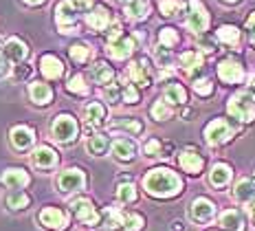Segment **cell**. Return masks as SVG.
Returning a JSON list of instances; mask_svg holds the SVG:
<instances>
[{"instance_id":"5bb4252c","label":"cell","mask_w":255,"mask_h":231,"mask_svg":"<svg viewBox=\"0 0 255 231\" xmlns=\"http://www.w3.org/2000/svg\"><path fill=\"white\" fill-rule=\"evenodd\" d=\"M33 130L26 126H15L11 130V143L15 150H26L31 148V143H33Z\"/></svg>"},{"instance_id":"44dd1931","label":"cell","mask_w":255,"mask_h":231,"mask_svg":"<svg viewBox=\"0 0 255 231\" xmlns=\"http://www.w3.org/2000/svg\"><path fill=\"white\" fill-rule=\"evenodd\" d=\"M86 22L93 26V29H97V31H104V29H108V22H110V11L106 7H97L95 11H90L88 13V18H86Z\"/></svg>"},{"instance_id":"4dcf8cb0","label":"cell","mask_w":255,"mask_h":231,"mask_svg":"<svg viewBox=\"0 0 255 231\" xmlns=\"http://www.w3.org/2000/svg\"><path fill=\"white\" fill-rule=\"evenodd\" d=\"M106 150H108V137H106V134H95V137L88 139V152L90 154L102 157Z\"/></svg>"},{"instance_id":"7dc6e473","label":"cell","mask_w":255,"mask_h":231,"mask_svg":"<svg viewBox=\"0 0 255 231\" xmlns=\"http://www.w3.org/2000/svg\"><path fill=\"white\" fill-rule=\"evenodd\" d=\"M119 37H121V24L115 22V24L108 29V44H110V42H115V40H119Z\"/></svg>"},{"instance_id":"30bf717a","label":"cell","mask_w":255,"mask_h":231,"mask_svg":"<svg viewBox=\"0 0 255 231\" xmlns=\"http://www.w3.org/2000/svg\"><path fill=\"white\" fill-rule=\"evenodd\" d=\"M216 214V207L211 201H207V198H196L194 203H191V218L196 220V223H209L211 218H214Z\"/></svg>"},{"instance_id":"f35d334b","label":"cell","mask_w":255,"mask_h":231,"mask_svg":"<svg viewBox=\"0 0 255 231\" xmlns=\"http://www.w3.org/2000/svg\"><path fill=\"white\" fill-rule=\"evenodd\" d=\"M158 7H161L163 15H174L183 9V2L180 0H158Z\"/></svg>"},{"instance_id":"d4e9b609","label":"cell","mask_w":255,"mask_h":231,"mask_svg":"<svg viewBox=\"0 0 255 231\" xmlns=\"http://www.w3.org/2000/svg\"><path fill=\"white\" fill-rule=\"evenodd\" d=\"M29 95H31V99L35 101V104H40V106H44V104H49V99H51V88L46 84H42V82H33L29 86Z\"/></svg>"},{"instance_id":"7bdbcfd3","label":"cell","mask_w":255,"mask_h":231,"mask_svg":"<svg viewBox=\"0 0 255 231\" xmlns=\"http://www.w3.org/2000/svg\"><path fill=\"white\" fill-rule=\"evenodd\" d=\"M194 90L198 95H203V97H207V95L214 93V84H211L209 79H198V82L194 84Z\"/></svg>"},{"instance_id":"d590c367","label":"cell","mask_w":255,"mask_h":231,"mask_svg":"<svg viewBox=\"0 0 255 231\" xmlns=\"http://www.w3.org/2000/svg\"><path fill=\"white\" fill-rule=\"evenodd\" d=\"M158 42H161V46H165V49H172V46L178 44V33L174 29H163L161 33H158Z\"/></svg>"},{"instance_id":"ba28073f","label":"cell","mask_w":255,"mask_h":231,"mask_svg":"<svg viewBox=\"0 0 255 231\" xmlns=\"http://www.w3.org/2000/svg\"><path fill=\"white\" fill-rule=\"evenodd\" d=\"M218 75H220V79H222V82H227V84H238V82H242V77H244L242 64L236 62V60H225V62H220V66H218Z\"/></svg>"},{"instance_id":"f1b7e54d","label":"cell","mask_w":255,"mask_h":231,"mask_svg":"<svg viewBox=\"0 0 255 231\" xmlns=\"http://www.w3.org/2000/svg\"><path fill=\"white\" fill-rule=\"evenodd\" d=\"M233 196H236L238 201H242V203L251 201V198L255 196V181L253 179H242L236 185V190H233Z\"/></svg>"},{"instance_id":"60d3db41","label":"cell","mask_w":255,"mask_h":231,"mask_svg":"<svg viewBox=\"0 0 255 231\" xmlns=\"http://www.w3.org/2000/svg\"><path fill=\"white\" fill-rule=\"evenodd\" d=\"M115 126L117 128H124V130H130L134 134H139L143 130V126L139 121H134V119H119V121H115Z\"/></svg>"},{"instance_id":"3957f363","label":"cell","mask_w":255,"mask_h":231,"mask_svg":"<svg viewBox=\"0 0 255 231\" xmlns=\"http://www.w3.org/2000/svg\"><path fill=\"white\" fill-rule=\"evenodd\" d=\"M233 132H236V126H233L231 121L216 119L205 128V139H207V143H211V146H220V143L229 141L233 137Z\"/></svg>"},{"instance_id":"ab89813d","label":"cell","mask_w":255,"mask_h":231,"mask_svg":"<svg viewBox=\"0 0 255 231\" xmlns=\"http://www.w3.org/2000/svg\"><path fill=\"white\" fill-rule=\"evenodd\" d=\"M66 88L71 90V93H75V95H88V86H86V82H84L82 75H75V77H71V82H68Z\"/></svg>"},{"instance_id":"f6af8a7d","label":"cell","mask_w":255,"mask_h":231,"mask_svg":"<svg viewBox=\"0 0 255 231\" xmlns=\"http://www.w3.org/2000/svg\"><path fill=\"white\" fill-rule=\"evenodd\" d=\"M156 62L161 64V66H169V64H172L169 49H165V46H158V49H156Z\"/></svg>"},{"instance_id":"d6986e66","label":"cell","mask_w":255,"mask_h":231,"mask_svg":"<svg viewBox=\"0 0 255 231\" xmlns=\"http://www.w3.org/2000/svg\"><path fill=\"white\" fill-rule=\"evenodd\" d=\"M4 55L11 62L18 64L20 60L26 57V44L22 40H18V37H11V40H7V44H4Z\"/></svg>"},{"instance_id":"8d00e7d4","label":"cell","mask_w":255,"mask_h":231,"mask_svg":"<svg viewBox=\"0 0 255 231\" xmlns=\"http://www.w3.org/2000/svg\"><path fill=\"white\" fill-rule=\"evenodd\" d=\"M68 55H71V60L75 64H84L88 60V55H90V49L88 46H84V44H75V46H71Z\"/></svg>"},{"instance_id":"db71d44e","label":"cell","mask_w":255,"mask_h":231,"mask_svg":"<svg viewBox=\"0 0 255 231\" xmlns=\"http://www.w3.org/2000/svg\"><path fill=\"white\" fill-rule=\"evenodd\" d=\"M26 4H40V2H44V0H24Z\"/></svg>"},{"instance_id":"74e56055","label":"cell","mask_w":255,"mask_h":231,"mask_svg":"<svg viewBox=\"0 0 255 231\" xmlns=\"http://www.w3.org/2000/svg\"><path fill=\"white\" fill-rule=\"evenodd\" d=\"M152 117L156 121H165L172 117V108L169 106H165V101H156V104L152 106Z\"/></svg>"},{"instance_id":"f546056e","label":"cell","mask_w":255,"mask_h":231,"mask_svg":"<svg viewBox=\"0 0 255 231\" xmlns=\"http://www.w3.org/2000/svg\"><path fill=\"white\" fill-rule=\"evenodd\" d=\"M218 40L225 42V44H229V46H236L238 42H240V31L231 24H225V26L218 29Z\"/></svg>"},{"instance_id":"484cf974","label":"cell","mask_w":255,"mask_h":231,"mask_svg":"<svg viewBox=\"0 0 255 231\" xmlns=\"http://www.w3.org/2000/svg\"><path fill=\"white\" fill-rule=\"evenodd\" d=\"M209 181H211V185H216V187L227 185V183L231 181V168L225 163L214 165V170H211V174H209Z\"/></svg>"},{"instance_id":"ffe728a7","label":"cell","mask_w":255,"mask_h":231,"mask_svg":"<svg viewBox=\"0 0 255 231\" xmlns=\"http://www.w3.org/2000/svg\"><path fill=\"white\" fill-rule=\"evenodd\" d=\"M33 163L38 165V168H42V170H49V168H53V165L57 163V154L53 152L51 148L42 146V148H38L33 152Z\"/></svg>"},{"instance_id":"f5cc1de1","label":"cell","mask_w":255,"mask_h":231,"mask_svg":"<svg viewBox=\"0 0 255 231\" xmlns=\"http://www.w3.org/2000/svg\"><path fill=\"white\" fill-rule=\"evenodd\" d=\"M4 71V57H2V53H0V73Z\"/></svg>"},{"instance_id":"ac0fdd59","label":"cell","mask_w":255,"mask_h":231,"mask_svg":"<svg viewBox=\"0 0 255 231\" xmlns=\"http://www.w3.org/2000/svg\"><path fill=\"white\" fill-rule=\"evenodd\" d=\"M220 225H222V229H227V231H242L244 218L238 209H227V212L220 216Z\"/></svg>"},{"instance_id":"603a6c76","label":"cell","mask_w":255,"mask_h":231,"mask_svg":"<svg viewBox=\"0 0 255 231\" xmlns=\"http://www.w3.org/2000/svg\"><path fill=\"white\" fill-rule=\"evenodd\" d=\"M90 77H93L95 84H110V79L115 77V73L106 62H97L93 68H90Z\"/></svg>"},{"instance_id":"52a82bcc","label":"cell","mask_w":255,"mask_h":231,"mask_svg":"<svg viewBox=\"0 0 255 231\" xmlns=\"http://www.w3.org/2000/svg\"><path fill=\"white\" fill-rule=\"evenodd\" d=\"M84 183H86L84 172L73 168V170H66V172H62L60 174V179H57V187H60V192H79L84 187Z\"/></svg>"},{"instance_id":"7c38bea8","label":"cell","mask_w":255,"mask_h":231,"mask_svg":"<svg viewBox=\"0 0 255 231\" xmlns=\"http://www.w3.org/2000/svg\"><path fill=\"white\" fill-rule=\"evenodd\" d=\"M132 51H134V40L132 37H119V40L108 44V53L115 60H126V57L132 55Z\"/></svg>"},{"instance_id":"680465c9","label":"cell","mask_w":255,"mask_h":231,"mask_svg":"<svg viewBox=\"0 0 255 231\" xmlns=\"http://www.w3.org/2000/svg\"><path fill=\"white\" fill-rule=\"evenodd\" d=\"M126 2H128V0H126Z\"/></svg>"},{"instance_id":"816d5d0a","label":"cell","mask_w":255,"mask_h":231,"mask_svg":"<svg viewBox=\"0 0 255 231\" xmlns=\"http://www.w3.org/2000/svg\"><path fill=\"white\" fill-rule=\"evenodd\" d=\"M185 227H183V223H174L172 225V231H183Z\"/></svg>"},{"instance_id":"8fae6325","label":"cell","mask_w":255,"mask_h":231,"mask_svg":"<svg viewBox=\"0 0 255 231\" xmlns=\"http://www.w3.org/2000/svg\"><path fill=\"white\" fill-rule=\"evenodd\" d=\"M128 75H130L132 82L139 84V86H150L152 84L150 64H147V60H141V62L130 64V68H128Z\"/></svg>"},{"instance_id":"cb8c5ba5","label":"cell","mask_w":255,"mask_h":231,"mask_svg":"<svg viewBox=\"0 0 255 231\" xmlns=\"http://www.w3.org/2000/svg\"><path fill=\"white\" fill-rule=\"evenodd\" d=\"M84 115H86L90 126H102L106 119V108L102 104H97V101H90L86 108H84Z\"/></svg>"},{"instance_id":"7a4b0ae2","label":"cell","mask_w":255,"mask_h":231,"mask_svg":"<svg viewBox=\"0 0 255 231\" xmlns=\"http://www.w3.org/2000/svg\"><path fill=\"white\" fill-rule=\"evenodd\" d=\"M229 112L240 121L255 119V97L251 93H238L229 101Z\"/></svg>"},{"instance_id":"5b68a950","label":"cell","mask_w":255,"mask_h":231,"mask_svg":"<svg viewBox=\"0 0 255 231\" xmlns=\"http://www.w3.org/2000/svg\"><path fill=\"white\" fill-rule=\"evenodd\" d=\"M185 24H187V29L194 31V33H203L207 26H209V15H207V9L203 7V2L191 0V2H189V13H187Z\"/></svg>"},{"instance_id":"681fc988","label":"cell","mask_w":255,"mask_h":231,"mask_svg":"<svg viewBox=\"0 0 255 231\" xmlns=\"http://www.w3.org/2000/svg\"><path fill=\"white\" fill-rule=\"evenodd\" d=\"M247 29L251 31V40H253V44H255V13L247 20Z\"/></svg>"},{"instance_id":"1f68e13d","label":"cell","mask_w":255,"mask_h":231,"mask_svg":"<svg viewBox=\"0 0 255 231\" xmlns=\"http://www.w3.org/2000/svg\"><path fill=\"white\" fill-rule=\"evenodd\" d=\"M165 101L167 104H185V101H187L185 88L178 86V84H169L165 88Z\"/></svg>"},{"instance_id":"8992f818","label":"cell","mask_w":255,"mask_h":231,"mask_svg":"<svg viewBox=\"0 0 255 231\" xmlns=\"http://www.w3.org/2000/svg\"><path fill=\"white\" fill-rule=\"evenodd\" d=\"M71 212L75 214L84 225H99L102 223V218H99V214L95 212L93 203H90L88 198H75V201L71 203Z\"/></svg>"},{"instance_id":"836d02e7","label":"cell","mask_w":255,"mask_h":231,"mask_svg":"<svg viewBox=\"0 0 255 231\" xmlns=\"http://www.w3.org/2000/svg\"><path fill=\"white\" fill-rule=\"evenodd\" d=\"M117 196H119L121 203H134L136 201V187L132 183H121L119 190H117Z\"/></svg>"},{"instance_id":"277c9868","label":"cell","mask_w":255,"mask_h":231,"mask_svg":"<svg viewBox=\"0 0 255 231\" xmlns=\"http://www.w3.org/2000/svg\"><path fill=\"white\" fill-rule=\"evenodd\" d=\"M77 132H79L77 121L73 119L71 115H60L55 121H53V126H51V134H53V139H57L60 143H68V141H73V139L77 137Z\"/></svg>"},{"instance_id":"6da1fadb","label":"cell","mask_w":255,"mask_h":231,"mask_svg":"<svg viewBox=\"0 0 255 231\" xmlns=\"http://www.w3.org/2000/svg\"><path fill=\"white\" fill-rule=\"evenodd\" d=\"M143 187L150 196L156 198H172L183 190V183L172 170L167 168H156L143 179Z\"/></svg>"},{"instance_id":"9f6ffc18","label":"cell","mask_w":255,"mask_h":231,"mask_svg":"<svg viewBox=\"0 0 255 231\" xmlns=\"http://www.w3.org/2000/svg\"><path fill=\"white\" fill-rule=\"evenodd\" d=\"M229 2H236V0H229Z\"/></svg>"},{"instance_id":"4316f807","label":"cell","mask_w":255,"mask_h":231,"mask_svg":"<svg viewBox=\"0 0 255 231\" xmlns=\"http://www.w3.org/2000/svg\"><path fill=\"white\" fill-rule=\"evenodd\" d=\"M180 64H183V68L187 71L189 75H194L196 71H200L203 68V55L196 51H187L180 55Z\"/></svg>"},{"instance_id":"bcb514c9","label":"cell","mask_w":255,"mask_h":231,"mask_svg":"<svg viewBox=\"0 0 255 231\" xmlns=\"http://www.w3.org/2000/svg\"><path fill=\"white\" fill-rule=\"evenodd\" d=\"M145 154L147 157H161V141L150 139V141L145 143Z\"/></svg>"},{"instance_id":"7402d4cb","label":"cell","mask_w":255,"mask_h":231,"mask_svg":"<svg viewBox=\"0 0 255 231\" xmlns=\"http://www.w3.org/2000/svg\"><path fill=\"white\" fill-rule=\"evenodd\" d=\"M119 225H124V214H121L119 207H108L104 212V220H102V227L106 231H115Z\"/></svg>"},{"instance_id":"9a60e30c","label":"cell","mask_w":255,"mask_h":231,"mask_svg":"<svg viewBox=\"0 0 255 231\" xmlns=\"http://www.w3.org/2000/svg\"><path fill=\"white\" fill-rule=\"evenodd\" d=\"M40 71L44 73V77L57 79V77H62L64 66H62V62L57 60L55 55H44V57L40 60Z\"/></svg>"},{"instance_id":"ee69618b","label":"cell","mask_w":255,"mask_h":231,"mask_svg":"<svg viewBox=\"0 0 255 231\" xmlns=\"http://www.w3.org/2000/svg\"><path fill=\"white\" fill-rule=\"evenodd\" d=\"M124 101H128V104H136L139 101V93H136V88L132 84L124 86Z\"/></svg>"},{"instance_id":"2e32d148","label":"cell","mask_w":255,"mask_h":231,"mask_svg":"<svg viewBox=\"0 0 255 231\" xmlns=\"http://www.w3.org/2000/svg\"><path fill=\"white\" fill-rule=\"evenodd\" d=\"M113 154H115V159H119V161H132L136 154V146L130 139H117L113 143Z\"/></svg>"},{"instance_id":"83f0119b","label":"cell","mask_w":255,"mask_h":231,"mask_svg":"<svg viewBox=\"0 0 255 231\" xmlns=\"http://www.w3.org/2000/svg\"><path fill=\"white\" fill-rule=\"evenodd\" d=\"M126 13L130 15V18H134V20H141V18H145V15L150 13V4H147V0H128L126 2Z\"/></svg>"},{"instance_id":"b9f144b4","label":"cell","mask_w":255,"mask_h":231,"mask_svg":"<svg viewBox=\"0 0 255 231\" xmlns=\"http://www.w3.org/2000/svg\"><path fill=\"white\" fill-rule=\"evenodd\" d=\"M104 95H106V99H108L110 104H117V101L121 99V95H124V90H121L117 84H108V88L104 90Z\"/></svg>"},{"instance_id":"d6a6232c","label":"cell","mask_w":255,"mask_h":231,"mask_svg":"<svg viewBox=\"0 0 255 231\" xmlns=\"http://www.w3.org/2000/svg\"><path fill=\"white\" fill-rule=\"evenodd\" d=\"M29 205V196L24 194V192H11V194L7 196V207L9 209H24Z\"/></svg>"},{"instance_id":"f907efd6","label":"cell","mask_w":255,"mask_h":231,"mask_svg":"<svg viewBox=\"0 0 255 231\" xmlns=\"http://www.w3.org/2000/svg\"><path fill=\"white\" fill-rule=\"evenodd\" d=\"M200 46H203V49L207 51V53H211V51H216V44L211 40H207V37H203V40H200Z\"/></svg>"},{"instance_id":"e0dca14e","label":"cell","mask_w":255,"mask_h":231,"mask_svg":"<svg viewBox=\"0 0 255 231\" xmlns=\"http://www.w3.org/2000/svg\"><path fill=\"white\" fill-rule=\"evenodd\" d=\"M178 163H180V168H183L185 172H189V174H198V172L203 170V157L196 154V152H191V150L180 154Z\"/></svg>"},{"instance_id":"9c48e42d","label":"cell","mask_w":255,"mask_h":231,"mask_svg":"<svg viewBox=\"0 0 255 231\" xmlns=\"http://www.w3.org/2000/svg\"><path fill=\"white\" fill-rule=\"evenodd\" d=\"M40 223L44 225V227H49V229L62 231V229L68 225V220H66V214H64L62 209H57V207H46L44 212L40 214Z\"/></svg>"},{"instance_id":"11a10c76","label":"cell","mask_w":255,"mask_h":231,"mask_svg":"<svg viewBox=\"0 0 255 231\" xmlns=\"http://www.w3.org/2000/svg\"><path fill=\"white\" fill-rule=\"evenodd\" d=\"M251 212H253V218H255V209H251Z\"/></svg>"},{"instance_id":"6f0895ef","label":"cell","mask_w":255,"mask_h":231,"mask_svg":"<svg viewBox=\"0 0 255 231\" xmlns=\"http://www.w3.org/2000/svg\"><path fill=\"white\" fill-rule=\"evenodd\" d=\"M0 44H2V42H0Z\"/></svg>"},{"instance_id":"e575fe53","label":"cell","mask_w":255,"mask_h":231,"mask_svg":"<svg viewBox=\"0 0 255 231\" xmlns=\"http://www.w3.org/2000/svg\"><path fill=\"white\" fill-rule=\"evenodd\" d=\"M124 231H141L143 229V218L139 214H124Z\"/></svg>"},{"instance_id":"4fadbf2b","label":"cell","mask_w":255,"mask_h":231,"mask_svg":"<svg viewBox=\"0 0 255 231\" xmlns=\"http://www.w3.org/2000/svg\"><path fill=\"white\" fill-rule=\"evenodd\" d=\"M0 181H2V185L11 187L13 192H18V190H22V187L29 185V176H26V172L24 170H18V168L7 170Z\"/></svg>"},{"instance_id":"c3c4849f","label":"cell","mask_w":255,"mask_h":231,"mask_svg":"<svg viewBox=\"0 0 255 231\" xmlns=\"http://www.w3.org/2000/svg\"><path fill=\"white\" fill-rule=\"evenodd\" d=\"M29 73H31V66H22V68H15V77H20V79H24V77H29Z\"/></svg>"}]
</instances>
